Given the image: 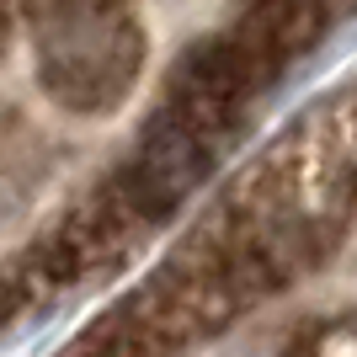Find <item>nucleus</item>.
Wrapping results in <instances>:
<instances>
[{"instance_id": "f257e3e1", "label": "nucleus", "mask_w": 357, "mask_h": 357, "mask_svg": "<svg viewBox=\"0 0 357 357\" xmlns=\"http://www.w3.org/2000/svg\"><path fill=\"white\" fill-rule=\"evenodd\" d=\"M38 80L70 112H107L134 86L144 38L128 0H43L38 11Z\"/></svg>"}, {"instance_id": "f03ea898", "label": "nucleus", "mask_w": 357, "mask_h": 357, "mask_svg": "<svg viewBox=\"0 0 357 357\" xmlns=\"http://www.w3.org/2000/svg\"><path fill=\"white\" fill-rule=\"evenodd\" d=\"M213 165H219V149H208L197 134H187L171 112H155V118H144L128 160L102 187L123 203L128 219L155 229V224L176 219L187 208V197L213 176Z\"/></svg>"}]
</instances>
